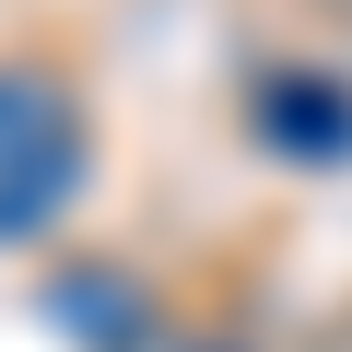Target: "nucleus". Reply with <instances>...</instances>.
<instances>
[{
    "label": "nucleus",
    "mask_w": 352,
    "mask_h": 352,
    "mask_svg": "<svg viewBox=\"0 0 352 352\" xmlns=\"http://www.w3.org/2000/svg\"><path fill=\"white\" fill-rule=\"evenodd\" d=\"M82 188V106L59 71L36 59H0V247H24L71 212Z\"/></svg>",
    "instance_id": "f257e3e1"
}]
</instances>
